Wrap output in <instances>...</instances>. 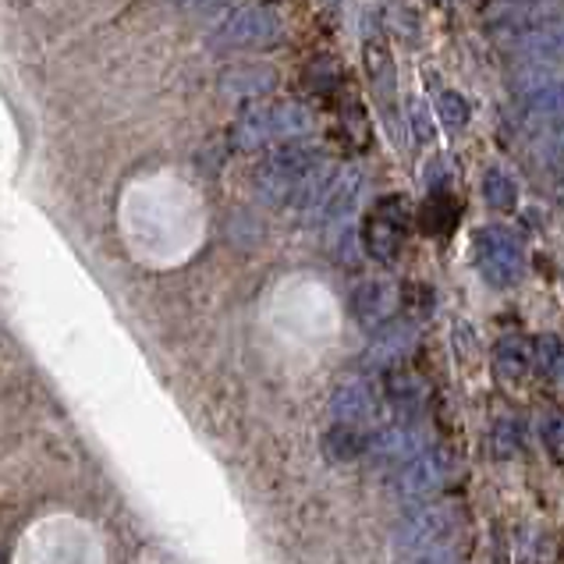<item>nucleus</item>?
I'll return each instance as SVG.
<instances>
[{
    "label": "nucleus",
    "mask_w": 564,
    "mask_h": 564,
    "mask_svg": "<svg viewBox=\"0 0 564 564\" xmlns=\"http://www.w3.org/2000/svg\"><path fill=\"white\" fill-rule=\"evenodd\" d=\"M412 220H415V206L409 196L394 192V196L377 199L362 217V231H359L362 252L377 263H394L409 241Z\"/></svg>",
    "instance_id": "1"
},
{
    "label": "nucleus",
    "mask_w": 564,
    "mask_h": 564,
    "mask_svg": "<svg viewBox=\"0 0 564 564\" xmlns=\"http://www.w3.org/2000/svg\"><path fill=\"white\" fill-rule=\"evenodd\" d=\"M316 164H324V153H319L310 139H292V142H278L260 167H256V192L281 206L292 199L295 185L310 174Z\"/></svg>",
    "instance_id": "2"
},
{
    "label": "nucleus",
    "mask_w": 564,
    "mask_h": 564,
    "mask_svg": "<svg viewBox=\"0 0 564 564\" xmlns=\"http://www.w3.org/2000/svg\"><path fill=\"white\" fill-rule=\"evenodd\" d=\"M462 529V511L451 501L415 505L405 511V519L394 529V543L401 554H423V551H444L455 543Z\"/></svg>",
    "instance_id": "3"
},
{
    "label": "nucleus",
    "mask_w": 564,
    "mask_h": 564,
    "mask_svg": "<svg viewBox=\"0 0 564 564\" xmlns=\"http://www.w3.org/2000/svg\"><path fill=\"white\" fill-rule=\"evenodd\" d=\"M473 263L490 288H514L525 273V252L508 228L487 224L473 235Z\"/></svg>",
    "instance_id": "4"
},
{
    "label": "nucleus",
    "mask_w": 564,
    "mask_h": 564,
    "mask_svg": "<svg viewBox=\"0 0 564 564\" xmlns=\"http://www.w3.org/2000/svg\"><path fill=\"white\" fill-rule=\"evenodd\" d=\"M281 36H284L281 14L270 4H249L224 19L214 43L224 46V51H263V46L281 43Z\"/></svg>",
    "instance_id": "5"
},
{
    "label": "nucleus",
    "mask_w": 564,
    "mask_h": 564,
    "mask_svg": "<svg viewBox=\"0 0 564 564\" xmlns=\"http://www.w3.org/2000/svg\"><path fill=\"white\" fill-rule=\"evenodd\" d=\"M330 415L334 423L341 426H356V430H377L383 426L387 415V398L383 387L373 383L369 377H348L334 387L330 394Z\"/></svg>",
    "instance_id": "6"
},
{
    "label": "nucleus",
    "mask_w": 564,
    "mask_h": 564,
    "mask_svg": "<svg viewBox=\"0 0 564 564\" xmlns=\"http://www.w3.org/2000/svg\"><path fill=\"white\" fill-rule=\"evenodd\" d=\"M451 469H455V462H451V455L441 444H423L398 469H391V482L405 501H423V497L444 487L451 479Z\"/></svg>",
    "instance_id": "7"
},
{
    "label": "nucleus",
    "mask_w": 564,
    "mask_h": 564,
    "mask_svg": "<svg viewBox=\"0 0 564 564\" xmlns=\"http://www.w3.org/2000/svg\"><path fill=\"white\" fill-rule=\"evenodd\" d=\"M514 115L525 124H561L564 121V78L546 72H529L514 83Z\"/></svg>",
    "instance_id": "8"
},
{
    "label": "nucleus",
    "mask_w": 564,
    "mask_h": 564,
    "mask_svg": "<svg viewBox=\"0 0 564 564\" xmlns=\"http://www.w3.org/2000/svg\"><path fill=\"white\" fill-rule=\"evenodd\" d=\"M348 310H351V319H356L362 330L377 334L380 327L394 324V319H398L401 292L383 278H366V281H359L356 288H351Z\"/></svg>",
    "instance_id": "9"
},
{
    "label": "nucleus",
    "mask_w": 564,
    "mask_h": 564,
    "mask_svg": "<svg viewBox=\"0 0 564 564\" xmlns=\"http://www.w3.org/2000/svg\"><path fill=\"white\" fill-rule=\"evenodd\" d=\"M383 398H387V409L394 415H401L405 423H419L426 415L430 405V383L419 369L405 366V362H394L383 369Z\"/></svg>",
    "instance_id": "10"
},
{
    "label": "nucleus",
    "mask_w": 564,
    "mask_h": 564,
    "mask_svg": "<svg viewBox=\"0 0 564 564\" xmlns=\"http://www.w3.org/2000/svg\"><path fill=\"white\" fill-rule=\"evenodd\" d=\"M423 444H430L423 433L415 430V423H405V419H401V423H391V426H377L373 433H369V462L377 465V469H398L401 462H405L409 455H415L419 447Z\"/></svg>",
    "instance_id": "11"
},
{
    "label": "nucleus",
    "mask_w": 564,
    "mask_h": 564,
    "mask_svg": "<svg viewBox=\"0 0 564 564\" xmlns=\"http://www.w3.org/2000/svg\"><path fill=\"white\" fill-rule=\"evenodd\" d=\"M514 54L522 61L564 64V14H546L536 25L514 32Z\"/></svg>",
    "instance_id": "12"
},
{
    "label": "nucleus",
    "mask_w": 564,
    "mask_h": 564,
    "mask_svg": "<svg viewBox=\"0 0 564 564\" xmlns=\"http://www.w3.org/2000/svg\"><path fill=\"white\" fill-rule=\"evenodd\" d=\"M231 142L238 150H263L278 147V100H256L249 107H241V115L235 118Z\"/></svg>",
    "instance_id": "13"
},
{
    "label": "nucleus",
    "mask_w": 564,
    "mask_h": 564,
    "mask_svg": "<svg viewBox=\"0 0 564 564\" xmlns=\"http://www.w3.org/2000/svg\"><path fill=\"white\" fill-rule=\"evenodd\" d=\"M362 192H366V174L359 167L337 171L330 188H327V196H324V203H319V209H316V220L327 224V228H334V224H345L351 214H356Z\"/></svg>",
    "instance_id": "14"
},
{
    "label": "nucleus",
    "mask_w": 564,
    "mask_h": 564,
    "mask_svg": "<svg viewBox=\"0 0 564 564\" xmlns=\"http://www.w3.org/2000/svg\"><path fill=\"white\" fill-rule=\"evenodd\" d=\"M362 64H366V78L373 93L380 96V104H391L394 100V89H398V75H394V57H391V46L380 36V32H369L366 46H362Z\"/></svg>",
    "instance_id": "15"
},
{
    "label": "nucleus",
    "mask_w": 564,
    "mask_h": 564,
    "mask_svg": "<svg viewBox=\"0 0 564 564\" xmlns=\"http://www.w3.org/2000/svg\"><path fill=\"white\" fill-rule=\"evenodd\" d=\"M462 220V203L451 196V188H433L426 203L419 206V228L430 238H447Z\"/></svg>",
    "instance_id": "16"
},
{
    "label": "nucleus",
    "mask_w": 564,
    "mask_h": 564,
    "mask_svg": "<svg viewBox=\"0 0 564 564\" xmlns=\"http://www.w3.org/2000/svg\"><path fill=\"white\" fill-rule=\"evenodd\" d=\"M494 366H497V373H501L508 383H522L536 369V362H533V341L522 337V334L501 337L497 348H494Z\"/></svg>",
    "instance_id": "17"
},
{
    "label": "nucleus",
    "mask_w": 564,
    "mask_h": 564,
    "mask_svg": "<svg viewBox=\"0 0 564 564\" xmlns=\"http://www.w3.org/2000/svg\"><path fill=\"white\" fill-rule=\"evenodd\" d=\"M369 433L373 430H356V426H341L334 423L324 433V455L337 465H351L369 455Z\"/></svg>",
    "instance_id": "18"
},
{
    "label": "nucleus",
    "mask_w": 564,
    "mask_h": 564,
    "mask_svg": "<svg viewBox=\"0 0 564 564\" xmlns=\"http://www.w3.org/2000/svg\"><path fill=\"white\" fill-rule=\"evenodd\" d=\"M278 86V75L270 68H260V64H238L228 75L220 78L224 96H235V100H246V96H263Z\"/></svg>",
    "instance_id": "19"
},
{
    "label": "nucleus",
    "mask_w": 564,
    "mask_h": 564,
    "mask_svg": "<svg viewBox=\"0 0 564 564\" xmlns=\"http://www.w3.org/2000/svg\"><path fill=\"white\" fill-rule=\"evenodd\" d=\"M305 83H310L313 93L327 96V100H341L348 93L345 72H341V64H337V57H316L310 64V72H305Z\"/></svg>",
    "instance_id": "20"
},
{
    "label": "nucleus",
    "mask_w": 564,
    "mask_h": 564,
    "mask_svg": "<svg viewBox=\"0 0 564 564\" xmlns=\"http://www.w3.org/2000/svg\"><path fill=\"white\" fill-rule=\"evenodd\" d=\"M482 199H487V206L497 209V214H511V209L519 206V185H514V178L505 167H490L482 174Z\"/></svg>",
    "instance_id": "21"
},
{
    "label": "nucleus",
    "mask_w": 564,
    "mask_h": 564,
    "mask_svg": "<svg viewBox=\"0 0 564 564\" xmlns=\"http://www.w3.org/2000/svg\"><path fill=\"white\" fill-rule=\"evenodd\" d=\"M337 115H341V128L351 147H362L369 139V121H366V107L359 104V96H351V89L337 100Z\"/></svg>",
    "instance_id": "22"
},
{
    "label": "nucleus",
    "mask_w": 564,
    "mask_h": 564,
    "mask_svg": "<svg viewBox=\"0 0 564 564\" xmlns=\"http://www.w3.org/2000/svg\"><path fill=\"white\" fill-rule=\"evenodd\" d=\"M437 115H441L447 132H462V128L469 124V118H473V107H469V100H465L462 93L441 89L437 93Z\"/></svg>",
    "instance_id": "23"
},
{
    "label": "nucleus",
    "mask_w": 564,
    "mask_h": 564,
    "mask_svg": "<svg viewBox=\"0 0 564 564\" xmlns=\"http://www.w3.org/2000/svg\"><path fill=\"white\" fill-rule=\"evenodd\" d=\"M546 171H551L554 188L564 196V121L554 124L551 139H546Z\"/></svg>",
    "instance_id": "24"
},
{
    "label": "nucleus",
    "mask_w": 564,
    "mask_h": 564,
    "mask_svg": "<svg viewBox=\"0 0 564 564\" xmlns=\"http://www.w3.org/2000/svg\"><path fill=\"white\" fill-rule=\"evenodd\" d=\"M540 444L551 451V455L564 458V412H546L540 419Z\"/></svg>",
    "instance_id": "25"
},
{
    "label": "nucleus",
    "mask_w": 564,
    "mask_h": 564,
    "mask_svg": "<svg viewBox=\"0 0 564 564\" xmlns=\"http://www.w3.org/2000/svg\"><path fill=\"white\" fill-rule=\"evenodd\" d=\"M494 447H497V455L501 458H511V455H519V426L511 423V419H505L501 426H497V433H494Z\"/></svg>",
    "instance_id": "26"
},
{
    "label": "nucleus",
    "mask_w": 564,
    "mask_h": 564,
    "mask_svg": "<svg viewBox=\"0 0 564 564\" xmlns=\"http://www.w3.org/2000/svg\"><path fill=\"white\" fill-rule=\"evenodd\" d=\"M409 118H412V132L419 135V139H430L433 132H430V124H426V115L419 107H409Z\"/></svg>",
    "instance_id": "27"
},
{
    "label": "nucleus",
    "mask_w": 564,
    "mask_h": 564,
    "mask_svg": "<svg viewBox=\"0 0 564 564\" xmlns=\"http://www.w3.org/2000/svg\"><path fill=\"white\" fill-rule=\"evenodd\" d=\"M554 380L564 383V351H561V359H557V369H554Z\"/></svg>",
    "instance_id": "28"
},
{
    "label": "nucleus",
    "mask_w": 564,
    "mask_h": 564,
    "mask_svg": "<svg viewBox=\"0 0 564 564\" xmlns=\"http://www.w3.org/2000/svg\"><path fill=\"white\" fill-rule=\"evenodd\" d=\"M334 4H337V0H334Z\"/></svg>",
    "instance_id": "29"
}]
</instances>
